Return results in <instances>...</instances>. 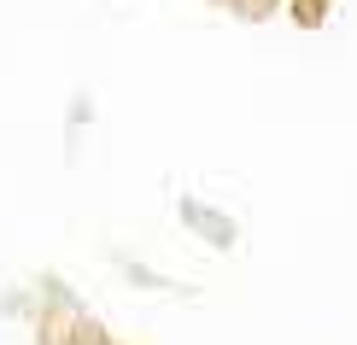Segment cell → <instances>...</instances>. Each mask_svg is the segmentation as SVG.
<instances>
[{
  "label": "cell",
  "instance_id": "1",
  "mask_svg": "<svg viewBox=\"0 0 357 345\" xmlns=\"http://www.w3.org/2000/svg\"><path fill=\"white\" fill-rule=\"evenodd\" d=\"M106 328H100L94 316H82L70 298H53L47 310H41V322H36V345H94Z\"/></svg>",
  "mask_w": 357,
  "mask_h": 345
},
{
  "label": "cell",
  "instance_id": "2",
  "mask_svg": "<svg viewBox=\"0 0 357 345\" xmlns=\"http://www.w3.org/2000/svg\"><path fill=\"white\" fill-rule=\"evenodd\" d=\"M182 217H188V229L199 234V240H211V246H234V222L211 211V205H199V199H182Z\"/></svg>",
  "mask_w": 357,
  "mask_h": 345
},
{
  "label": "cell",
  "instance_id": "3",
  "mask_svg": "<svg viewBox=\"0 0 357 345\" xmlns=\"http://www.w3.org/2000/svg\"><path fill=\"white\" fill-rule=\"evenodd\" d=\"M287 12H293V24H299V29H322V24H328V12H334V0H287Z\"/></svg>",
  "mask_w": 357,
  "mask_h": 345
},
{
  "label": "cell",
  "instance_id": "4",
  "mask_svg": "<svg viewBox=\"0 0 357 345\" xmlns=\"http://www.w3.org/2000/svg\"><path fill=\"white\" fill-rule=\"evenodd\" d=\"M217 6H229L234 18H270V12L281 6V0H217Z\"/></svg>",
  "mask_w": 357,
  "mask_h": 345
},
{
  "label": "cell",
  "instance_id": "5",
  "mask_svg": "<svg viewBox=\"0 0 357 345\" xmlns=\"http://www.w3.org/2000/svg\"><path fill=\"white\" fill-rule=\"evenodd\" d=\"M94 345H117V339H112V334H100V339H94Z\"/></svg>",
  "mask_w": 357,
  "mask_h": 345
}]
</instances>
